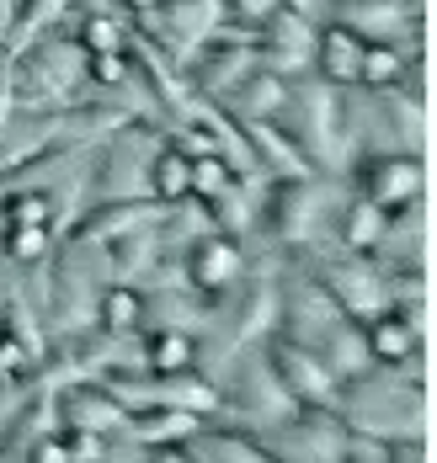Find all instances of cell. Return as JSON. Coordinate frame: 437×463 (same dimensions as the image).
Segmentation results:
<instances>
[{"label": "cell", "instance_id": "1", "mask_svg": "<svg viewBox=\"0 0 437 463\" xmlns=\"http://www.w3.org/2000/svg\"><path fill=\"white\" fill-rule=\"evenodd\" d=\"M352 197V186L341 176H267L261 186V240L278 245L289 261H315L337 250V213Z\"/></svg>", "mask_w": 437, "mask_h": 463}, {"label": "cell", "instance_id": "2", "mask_svg": "<svg viewBox=\"0 0 437 463\" xmlns=\"http://www.w3.org/2000/svg\"><path fill=\"white\" fill-rule=\"evenodd\" d=\"M337 416L347 420V431L374 437V442H411L427 437V378L416 373L374 368L352 383H341Z\"/></svg>", "mask_w": 437, "mask_h": 463}, {"label": "cell", "instance_id": "3", "mask_svg": "<svg viewBox=\"0 0 437 463\" xmlns=\"http://www.w3.org/2000/svg\"><path fill=\"white\" fill-rule=\"evenodd\" d=\"M208 378L219 383V405H224L219 420H230V426H241V431H256V437H261V431L283 426V420L299 411L293 394L283 389V378L267 363V346H235Z\"/></svg>", "mask_w": 437, "mask_h": 463}, {"label": "cell", "instance_id": "4", "mask_svg": "<svg viewBox=\"0 0 437 463\" xmlns=\"http://www.w3.org/2000/svg\"><path fill=\"white\" fill-rule=\"evenodd\" d=\"M11 86H16V107H33V112L70 107L86 96V53L64 27H53L38 43L11 53Z\"/></svg>", "mask_w": 437, "mask_h": 463}, {"label": "cell", "instance_id": "5", "mask_svg": "<svg viewBox=\"0 0 437 463\" xmlns=\"http://www.w3.org/2000/svg\"><path fill=\"white\" fill-rule=\"evenodd\" d=\"M315 22H337L363 43H394L411 59L427 53V5L416 0H320Z\"/></svg>", "mask_w": 437, "mask_h": 463}, {"label": "cell", "instance_id": "6", "mask_svg": "<svg viewBox=\"0 0 437 463\" xmlns=\"http://www.w3.org/2000/svg\"><path fill=\"white\" fill-rule=\"evenodd\" d=\"M160 128L155 123H128L118 128L107 144H97V160H91V203H134V197H149V155L160 149Z\"/></svg>", "mask_w": 437, "mask_h": 463}, {"label": "cell", "instance_id": "7", "mask_svg": "<svg viewBox=\"0 0 437 463\" xmlns=\"http://www.w3.org/2000/svg\"><path fill=\"white\" fill-rule=\"evenodd\" d=\"M357 197H368L374 208L400 213V208H416L427 203V160L411 155V149H379V155H357L352 171L341 176Z\"/></svg>", "mask_w": 437, "mask_h": 463}, {"label": "cell", "instance_id": "8", "mask_svg": "<svg viewBox=\"0 0 437 463\" xmlns=\"http://www.w3.org/2000/svg\"><path fill=\"white\" fill-rule=\"evenodd\" d=\"M347 320L337 309V298L320 288V278L309 267H283V282H278V335L283 341H299V346H320L337 325Z\"/></svg>", "mask_w": 437, "mask_h": 463}, {"label": "cell", "instance_id": "9", "mask_svg": "<svg viewBox=\"0 0 437 463\" xmlns=\"http://www.w3.org/2000/svg\"><path fill=\"white\" fill-rule=\"evenodd\" d=\"M224 22L219 0H160L134 16V33H145L155 48H166L176 64H187L197 48L214 38V27Z\"/></svg>", "mask_w": 437, "mask_h": 463}, {"label": "cell", "instance_id": "10", "mask_svg": "<svg viewBox=\"0 0 437 463\" xmlns=\"http://www.w3.org/2000/svg\"><path fill=\"white\" fill-rule=\"evenodd\" d=\"M299 267V261H293ZM315 278H320V288L337 298V309L347 315V320H374L379 309H389V278L368 261V256H341V250H331V256H315V261H304Z\"/></svg>", "mask_w": 437, "mask_h": 463}, {"label": "cell", "instance_id": "11", "mask_svg": "<svg viewBox=\"0 0 437 463\" xmlns=\"http://www.w3.org/2000/svg\"><path fill=\"white\" fill-rule=\"evenodd\" d=\"M176 261H182V278H187L193 293L224 298V293H235L245 282V272H251V245H245V240H230V234H219V230H203L197 240L182 245Z\"/></svg>", "mask_w": 437, "mask_h": 463}, {"label": "cell", "instance_id": "12", "mask_svg": "<svg viewBox=\"0 0 437 463\" xmlns=\"http://www.w3.org/2000/svg\"><path fill=\"white\" fill-rule=\"evenodd\" d=\"M267 453L278 463H341V448H347V420L337 411H309L299 405L283 426L261 431Z\"/></svg>", "mask_w": 437, "mask_h": 463}, {"label": "cell", "instance_id": "13", "mask_svg": "<svg viewBox=\"0 0 437 463\" xmlns=\"http://www.w3.org/2000/svg\"><path fill=\"white\" fill-rule=\"evenodd\" d=\"M261 346H267V363H272V373L283 378V389L293 394V405H309V411H337L341 383L331 378V368L320 363V352H315V346H299V341H283V335H272V341H261Z\"/></svg>", "mask_w": 437, "mask_h": 463}, {"label": "cell", "instance_id": "14", "mask_svg": "<svg viewBox=\"0 0 437 463\" xmlns=\"http://www.w3.org/2000/svg\"><path fill=\"white\" fill-rule=\"evenodd\" d=\"M368 335V357L374 368L416 373L427 378V315H400V309H379L374 320H363Z\"/></svg>", "mask_w": 437, "mask_h": 463}, {"label": "cell", "instance_id": "15", "mask_svg": "<svg viewBox=\"0 0 437 463\" xmlns=\"http://www.w3.org/2000/svg\"><path fill=\"white\" fill-rule=\"evenodd\" d=\"M59 420L70 431H101V437H118L128 411L101 389L97 378H75V383H59Z\"/></svg>", "mask_w": 437, "mask_h": 463}, {"label": "cell", "instance_id": "16", "mask_svg": "<svg viewBox=\"0 0 437 463\" xmlns=\"http://www.w3.org/2000/svg\"><path fill=\"white\" fill-rule=\"evenodd\" d=\"M261 186L267 182H230L219 186L203 208H208V224L230 240H256L261 234Z\"/></svg>", "mask_w": 437, "mask_h": 463}, {"label": "cell", "instance_id": "17", "mask_svg": "<svg viewBox=\"0 0 437 463\" xmlns=\"http://www.w3.org/2000/svg\"><path fill=\"white\" fill-rule=\"evenodd\" d=\"M289 91H293V80H283V75H272V70L256 64V70H251V75H245L219 107H224L235 123H278L283 107H289Z\"/></svg>", "mask_w": 437, "mask_h": 463}, {"label": "cell", "instance_id": "18", "mask_svg": "<svg viewBox=\"0 0 437 463\" xmlns=\"http://www.w3.org/2000/svg\"><path fill=\"white\" fill-rule=\"evenodd\" d=\"M187 453H193L197 463H278L256 431H241V426H230V420L197 426L193 437H187Z\"/></svg>", "mask_w": 437, "mask_h": 463}, {"label": "cell", "instance_id": "19", "mask_svg": "<svg viewBox=\"0 0 437 463\" xmlns=\"http://www.w3.org/2000/svg\"><path fill=\"white\" fill-rule=\"evenodd\" d=\"M357 64H363V38H352L337 22L315 27V53H309V75L326 86H357Z\"/></svg>", "mask_w": 437, "mask_h": 463}, {"label": "cell", "instance_id": "20", "mask_svg": "<svg viewBox=\"0 0 437 463\" xmlns=\"http://www.w3.org/2000/svg\"><path fill=\"white\" fill-rule=\"evenodd\" d=\"M59 27L75 38L81 53H123L128 38H134V16L118 11V5H101V11H70Z\"/></svg>", "mask_w": 437, "mask_h": 463}, {"label": "cell", "instance_id": "21", "mask_svg": "<svg viewBox=\"0 0 437 463\" xmlns=\"http://www.w3.org/2000/svg\"><path fill=\"white\" fill-rule=\"evenodd\" d=\"M197 426H208L203 416L193 411H134V416L123 420V437L139 448V453H155V448H176V442H187Z\"/></svg>", "mask_w": 437, "mask_h": 463}, {"label": "cell", "instance_id": "22", "mask_svg": "<svg viewBox=\"0 0 437 463\" xmlns=\"http://www.w3.org/2000/svg\"><path fill=\"white\" fill-rule=\"evenodd\" d=\"M320 363L331 368L337 383H352V378H363V373H374V357H368V335H363V320H341L320 346Z\"/></svg>", "mask_w": 437, "mask_h": 463}, {"label": "cell", "instance_id": "23", "mask_svg": "<svg viewBox=\"0 0 437 463\" xmlns=\"http://www.w3.org/2000/svg\"><path fill=\"white\" fill-rule=\"evenodd\" d=\"M389 224V213L385 208H374L368 197H347L341 203V213H337V250L341 256H368L374 245H379V234H385Z\"/></svg>", "mask_w": 437, "mask_h": 463}, {"label": "cell", "instance_id": "24", "mask_svg": "<svg viewBox=\"0 0 437 463\" xmlns=\"http://www.w3.org/2000/svg\"><path fill=\"white\" fill-rule=\"evenodd\" d=\"M145 186H149L155 203H182V197H193V155L176 139H160V149L149 155Z\"/></svg>", "mask_w": 437, "mask_h": 463}, {"label": "cell", "instance_id": "25", "mask_svg": "<svg viewBox=\"0 0 437 463\" xmlns=\"http://www.w3.org/2000/svg\"><path fill=\"white\" fill-rule=\"evenodd\" d=\"M139 352H145V373H193L203 357V341L187 330H145Z\"/></svg>", "mask_w": 437, "mask_h": 463}, {"label": "cell", "instance_id": "26", "mask_svg": "<svg viewBox=\"0 0 437 463\" xmlns=\"http://www.w3.org/2000/svg\"><path fill=\"white\" fill-rule=\"evenodd\" d=\"M53 245H59V234H53L49 224H5V234H0L5 272H33V267H43L53 256Z\"/></svg>", "mask_w": 437, "mask_h": 463}, {"label": "cell", "instance_id": "27", "mask_svg": "<svg viewBox=\"0 0 437 463\" xmlns=\"http://www.w3.org/2000/svg\"><path fill=\"white\" fill-rule=\"evenodd\" d=\"M97 325L112 335H145V293L134 282H107L97 298Z\"/></svg>", "mask_w": 437, "mask_h": 463}, {"label": "cell", "instance_id": "28", "mask_svg": "<svg viewBox=\"0 0 437 463\" xmlns=\"http://www.w3.org/2000/svg\"><path fill=\"white\" fill-rule=\"evenodd\" d=\"M70 16V0H16L11 11V33H5V53H22L27 43H38L43 33H53Z\"/></svg>", "mask_w": 437, "mask_h": 463}, {"label": "cell", "instance_id": "29", "mask_svg": "<svg viewBox=\"0 0 437 463\" xmlns=\"http://www.w3.org/2000/svg\"><path fill=\"white\" fill-rule=\"evenodd\" d=\"M427 59V53H422ZM411 70V53L394 43H363V64H357V86L363 91H394Z\"/></svg>", "mask_w": 437, "mask_h": 463}, {"label": "cell", "instance_id": "30", "mask_svg": "<svg viewBox=\"0 0 437 463\" xmlns=\"http://www.w3.org/2000/svg\"><path fill=\"white\" fill-rule=\"evenodd\" d=\"M341 463H389V442H374V437H357V431H347Z\"/></svg>", "mask_w": 437, "mask_h": 463}, {"label": "cell", "instance_id": "31", "mask_svg": "<svg viewBox=\"0 0 437 463\" xmlns=\"http://www.w3.org/2000/svg\"><path fill=\"white\" fill-rule=\"evenodd\" d=\"M272 5H278V0H219V11H224L230 22H251V27H256Z\"/></svg>", "mask_w": 437, "mask_h": 463}, {"label": "cell", "instance_id": "32", "mask_svg": "<svg viewBox=\"0 0 437 463\" xmlns=\"http://www.w3.org/2000/svg\"><path fill=\"white\" fill-rule=\"evenodd\" d=\"M389 463H432L427 437H411V442H389Z\"/></svg>", "mask_w": 437, "mask_h": 463}, {"label": "cell", "instance_id": "33", "mask_svg": "<svg viewBox=\"0 0 437 463\" xmlns=\"http://www.w3.org/2000/svg\"><path fill=\"white\" fill-rule=\"evenodd\" d=\"M145 463H197V458L187 453V442H176V448H155V453H145Z\"/></svg>", "mask_w": 437, "mask_h": 463}, {"label": "cell", "instance_id": "34", "mask_svg": "<svg viewBox=\"0 0 437 463\" xmlns=\"http://www.w3.org/2000/svg\"><path fill=\"white\" fill-rule=\"evenodd\" d=\"M118 11H128V16H139V11H149V5H160V0H112Z\"/></svg>", "mask_w": 437, "mask_h": 463}, {"label": "cell", "instance_id": "35", "mask_svg": "<svg viewBox=\"0 0 437 463\" xmlns=\"http://www.w3.org/2000/svg\"><path fill=\"white\" fill-rule=\"evenodd\" d=\"M0 383H11V378H5V373H0Z\"/></svg>", "mask_w": 437, "mask_h": 463}, {"label": "cell", "instance_id": "36", "mask_svg": "<svg viewBox=\"0 0 437 463\" xmlns=\"http://www.w3.org/2000/svg\"><path fill=\"white\" fill-rule=\"evenodd\" d=\"M0 463H11V458H5V453H0Z\"/></svg>", "mask_w": 437, "mask_h": 463}, {"label": "cell", "instance_id": "37", "mask_svg": "<svg viewBox=\"0 0 437 463\" xmlns=\"http://www.w3.org/2000/svg\"><path fill=\"white\" fill-rule=\"evenodd\" d=\"M416 5H427V0H416Z\"/></svg>", "mask_w": 437, "mask_h": 463}]
</instances>
